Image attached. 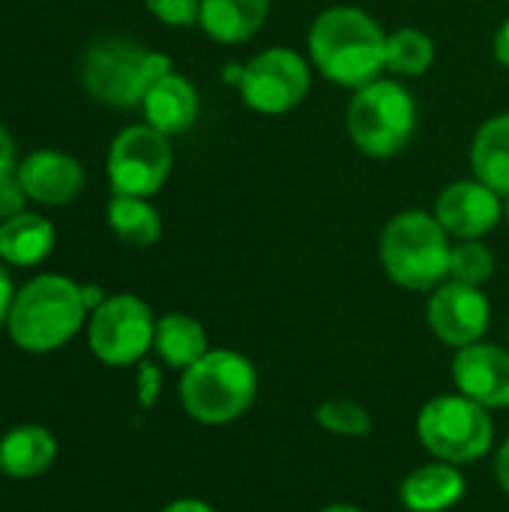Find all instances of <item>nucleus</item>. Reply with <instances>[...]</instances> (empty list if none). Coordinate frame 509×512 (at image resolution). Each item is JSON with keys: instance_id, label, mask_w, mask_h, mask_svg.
Here are the masks:
<instances>
[{"instance_id": "f257e3e1", "label": "nucleus", "mask_w": 509, "mask_h": 512, "mask_svg": "<svg viewBox=\"0 0 509 512\" xmlns=\"http://www.w3.org/2000/svg\"><path fill=\"white\" fill-rule=\"evenodd\" d=\"M309 54L327 81L360 90L387 69V33L369 12L333 6L309 27Z\"/></svg>"}, {"instance_id": "f03ea898", "label": "nucleus", "mask_w": 509, "mask_h": 512, "mask_svg": "<svg viewBox=\"0 0 509 512\" xmlns=\"http://www.w3.org/2000/svg\"><path fill=\"white\" fill-rule=\"evenodd\" d=\"M450 234L426 210H405L387 222L378 243L384 273L408 291H432L450 276Z\"/></svg>"}, {"instance_id": "7ed1b4c3", "label": "nucleus", "mask_w": 509, "mask_h": 512, "mask_svg": "<svg viewBox=\"0 0 509 512\" xmlns=\"http://www.w3.org/2000/svg\"><path fill=\"white\" fill-rule=\"evenodd\" d=\"M258 396V372L249 357L219 348L183 369L180 402L186 414L204 426H228L240 420Z\"/></svg>"}, {"instance_id": "20e7f679", "label": "nucleus", "mask_w": 509, "mask_h": 512, "mask_svg": "<svg viewBox=\"0 0 509 512\" xmlns=\"http://www.w3.org/2000/svg\"><path fill=\"white\" fill-rule=\"evenodd\" d=\"M81 288L66 276H39L27 282L9 312V336L18 348L45 354L66 345L84 324Z\"/></svg>"}, {"instance_id": "39448f33", "label": "nucleus", "mask_w": 509, "mask_h": 512, "mask_svg": "<svg viewBox=\"0 0 509 512\" xmlns=\"http://www.w3.org/2000/svg\"><path fill=\"white\" fill-rule=\"evenodd\" d=\"M168 72H174L168 54L147 51L129 39H99L84 51L81 60L84 87L93 99L111 108L141 105L147 90Z\"/></svg>"}, {"instance_id": "423d86ee", "label": "nucleus", "mask_w": 509, "mask_h": 512, "mask_svg": "<svg viewBox=\"0 0 509 512\" xmlns=\"http://www.w3.org/2000/svg\"><path fill=\"white\" fill-rule=\"evenodd\" d=\"M348 132L366 156L390 159L402 153L417 132V102L405 84L375 78L354 93L348 105Z\"/></svg>"}, {"instance_id": "0eeeda50", "label": "nucleus", "mask_w": 509, "mask_h": 512, "mask_svg": "<svg viewBox=\"0 0 509 512\" xmlns=\"http://www.w3.org/2000/svg\"><path fill=\"white\" fill-rule=\"evenodd\" d=\"M417 438L438 462L468 465L483 459L495 444L489 408L468 396H438L417 417Z\"/></svg>"}, {"instance_id": "6e6552de", "label": "nucleus", "mask_w": 509, "mask_h": 512, "mask_svg": "<svg viewBox=\"0 0 509 512\" xmlns=\"http://www.w3.org/2000/svg\"><path fill=\"white\" fill-rule=\"evenodd\" d=\"M171 144L168 135L147 126H126L108 153V180L114 195L150 198L162 189L171 174Z\"/></svg>"}, {"instance_id": "1a4fd4ad", "label": "nucleus", "mask_w": 509, "mask_h": 512, "mask_svg": "<svg viewBox=\"0 0 509 512\" xmlns=\"http://www.w3.org/2000/svg\"><path fill=\"white\" fill-rule=\"evenodd\" d=\"M156 336L153 312L132 294L105 297L90 318V348L108 366H132L150 348Z\"/></svg>"}, {"instance_id": "9d476101", "label": "nucleus", "mask_w": 509, "mask_h": 512, "mask_svg": "<svg viewBox=\"0 0 509 512\" xmlns=\"http://www.w3.org/2000/svg\"><path fill=\"white\" fill-rule=\"evenodd\" d=\"M312 84L309 63L291 48H267L240 69V96L258 114L297 108Z\"/></svg>"}, {"instance_id": "9b49d317", "label": "nucleus", "mask_w": 509, "mask_h": 512, "mask_svg": "<svg viewBox=\"0 0 509 512\" xmlns=\"http://www.w3.org/2000/svg\"><path fill=\"white\" fill-rule=\"evenodd\" d=\"M426 321L444 345L459 351L474 342H483L492 321V306L477 285L450 279L432 291L426 306Z\"/></svg>"}, {"instance_id": "f8f14e48", "label": "nucleus", "mask_w": 509, "mask_h": 512, "mask_svg": "<svg viewBox=\"0 0 509 512\" xmlns=\"http://www.w3.org/2000/svg\"><path fill=\"white\" fill-rule=\"evenodd\" d=\"M504 216L501 195L480 180L450 183L435 201V219L444 225L450 237L480 240L486 237Z\"/></svg>"}, {"instance_id": "ddd939ff", "label": "nucleus", "mask_w": 509, "mask_h": 512, "mask_svg": "<svg viewBox=\"0 0 509 512\" xmlns=\"http://www.w3.org/2000/svg\"><path fill=\"white\" fill-rule=\"evenodd\" d=\"M453 381L462 396L480 402L483 408H507L509 354L504 348L486 342L459 348L453 357Z\"/></svg>"}, {"instance_id": "4468645a", "label": "nucleus", "mask_w": 509, "mask_h": 512, "mask_svg": "<svg viewBox=\"0 0 509 512\" xmlns=\"http://www.w3.org/2000/svg\"><path fill=\"white\" fill-rule=\"evenodd\" d=\"M18 180L27 192L30 201L57 207V204H69L81 186H84V171L81 165L57 150H39L30 153L18 168Z\"/></svg>"}, {"instance_id": "2eb2a0df", "label": "nucleus", "mask_w": 509, "mask_h": 512, "mask_svg": "<svg viewBox=\"0 0 509 512\" xmlns=\"http://www.w3.org/2000/svg\"><path fill=\"white\" fill-rule=\"evenodd\" d=\"M399 498L411 512H447L465 498V477L459 465L432 462L402 480Z\"/></svg>"}, {"instance_id": "dca6fc26", "label": "nucleus", "mask_w": 509, "mask_h": 512, "mask_svg": "<svg viewBox=\"0 0 509 512\" xmlns=\"http://www.w3.org/2000/svg\"><path fill=\"white\" fill-rule=\"evenodd\" d=\"M144 114L153 129L162 135H180L186 132L198 117V93L189 78L168 72L162 75L144 96Z\"/></svg>"}, {"instance_id": "f3484780", "label": "nucleus", "mask_w": 509, "mask_h": 512, "mask_svg": "<svg viewBox=\"0 0 509 512\" xmlns=\"http://www.w3.org/2000/svg\"><path fill=\"white\" fill-rule=\"evenodd\" d=\"M270 15V0H201L198 24L216 42L237 45L252 39Z\"/></svg>"}, {"instance_id": "a211bd4d", "label": "nucleus", "mask_w": 509, "mask_h": 512, "mask_svg": "<svg viewBox=\"0 0 509 512\" xmlns=\"http://www.w3.org/2000/svg\"><path fill=\"white\" fill-rule=\"evenodd\" d=\"M471 168L480 183L509 195V111L486 120L471 144Z\"/></svg>"}, {"instance_id": "6ab92c4d", "label": "nucleus", "mask_w": 509, "mask_h": 512, "mask_svg": "<svg viewBox=\"0 0 509 512\" xmlns=\"http://www.w3.org/2000/svg\"><path fill=\"white\" fill-rule=\"evenodd\" d=\"M54 456H57V444H54L51 432L42 426L15 429L0 441V468H3V474L18 477V480L45 474L51 468Z\"/></svg>"}, {"instance_id": "aec40b11", "label": "nucleus", "mask_w": 509, "mask_h": 512, "mask_svg": "<svg viewBox=\"0 0 509 512\" xmlns=\"http://www.w3.org/2000/svg\"><path fill=\"white\" fill-rule=\"evenodd\" d=\"M54 249V225L36 213H18L0 222V258L15 267H33Z\"/></svg>"}, {"instance_id": "412c9836", "label": "nucleus", "mask_w": 509, "mask_h": 512, "mask_svg": "<svg viewBox=\"0 0 509 512\" xmlns=\"http://www.w3.org/2000/svg\"><path fill=\"white\" fill-rule=\"evenodd\" d=\"M153 348L171 369H189L210 351L204 327L195 318L180 315V312H171L156 321Z\"/></svg>"}, {"instance_id": "4be33fe9", "label": "nucleus", "mask_w": 509, "mask_h": 512, "mask_svg": "<svg viewBox=\"0 0 509 512\" xmlns=\"http://www.w3.org/2000/svg\"><path fill=\"white\" fill-rule=\"evenodd\" d=\"M108 225L129 246H153L162 237V219L147 198L114 195L108 201Z\"/></svg>"}, {"instance_id": "5701e85b", "label": "nucleus", "mask_w": 509, "mask_h": 512, "mask_svg": "<svg viewBox=\"0 0 509 512\" xmlns=\"http://www.w3.org/2000/svg\"><path fill=\"white\" fill-rule=\"evenodd\" d=\"M435 63V42L417 27H399L387 36V69L402 78H417Z\"/></svg>"}, {"instance_id": "b1692460", "label": "nucleus", "mask_w": 509, "mask_h": 512, "mask_svg": "<svg viewBox=\"0 0 509 512\" xmlns=\"http://www.w3.org/2000/svg\"><path fill=\"white\" fill-rule=\"evenodd\" d=\"M315 420L327 432L345 435V438H360V435H369V429H372L369 411L363 405L351 402V399H342V396L324 399L318 405V411H315Z\"/></svg>"}, {"instance_id": "393cba45", "label": "nucleus", "mask_w": 509, "mask_h": 512, "mask_svg": "<svg viewBox=\"0 0 509 512\" xmlns=\"http://www.w3.org/2000/svg\"><path fill=\"white\" fill-rule=\"evenodd\" d=\"M495 273V255L480 240H462L450 252V279L465 285H483Z\"/></svg>"}, {"instance_id": "a878e982", "label": "nucleus", "mask_w": 509, "mask_h": 512, "mask_svg": "<svg viewBox=\"0 0 509 512\" xmlns=\"http://www.w3.org/2000/svg\"><path fill=\"white\" fill-rule=\"evenodd\" d=\"M147 9L171 27H192L201 15V0H144Z\"/></svg>"}, {"instance_id": "bb28decb", "label": "nucleus", "mask_w": 509, "mask_h": 512, "mask_svg": "<svg viewBox=\"0 0 509 512\" xmlns=\"http://www.w3.org/2000/svg\"><path fill=\"white\" fill-rule=\"evenodd\" d=\"M24 201H27V192L18 180V171H9L0 177V222L24 213Z\"/></svg>"}, {"instance_id": "cd10ccee", "label": "nucleus", "mask_w": 509, "mask_h": 512, "mask_svg": "<svg viewBox=\"0 0 509 512\" xmlns=\"http://www.w3.org/2000/svg\"><path fill=\"white\" fill-rule=\"evenodd\" d=\"M138 384H141V405L144 408H150L153 402H156V393H159V384H162V378H159V372H156V366H141V375H138Z\"/></svg>"}, {"instance_id": "c85d7f7f", "label": "nucleus", "mask_w": 509, "mask_h": 512, "mask_svg": "<svg viewBox=\"0 0 509 512\" xmlns=\"http://www.w3.org/2000/svg\"><path fill=\"white\" fill-rule=\"evenodd\" d=\"M12 303H15V291H12V279L9 273L0 267V324L9 321V312H12Z\"/></svg>"}, {"instance_id": "c756f323", "label": "nucleus", "mask_w": 509, "mask_h": 512, "mask_svg": "<svg viewBox=\"0 0 509 512\" xmlns=\"http://www.w3.org/2000/svg\"><path fill=\"white\" fill-rule=\"evenodd\" d=\"M15 171V141L12 135L0 126V177Z\"/></svg>"}, {"instance_id": "7c9ffc66", "label": "nucleus", "mask_w": 509, "mask_h": 512, "mask_svg": "<svg viewBox=\"0 0 509 512\" xmlns=\"http://www.w3.org/2000/svg\"><path fill=\"white\" fill-rule=\"evenodd\" d=\"M495 477H498V486L509 495V438L501 444V450L495 456Z\"/></svg>"}, {"instance_id": "2f4dec72", "label": "nucleus", "mask_w": 509, "mask_h": 512, "mask_svg": "<svg viewBox=\"0 0 509 512\" xmlns=\"http://www.w3.org/2000/svg\"><path fill=\"white\" fill-rule=\"evenodd\" d=\"M495 57H498L501 66L509 69V18L498 27V33H495Z\"/></svg>"}, {"instance_id": "473e14b6", "label": "nucleus", "mask_w": 509, "mask_h": 512, "mask_svg": "<svg viewBox=\"0 0 509 512\" xmlns=\"http://www.w3.org/2000/svg\"><path fill=\"white\" fill-rule=\"evenodd\" d=\"M162 512H216L210 504H204V501H195V498H183V501H174V504H168Z\"/></svg>"}, {"instance_id": "72a5a7b5", "label": "nucleus", "mask_w": 509, "mask_h": 512, "mask_svg": "<svg viewBox=\"0 0 509 512\" xmlns=\"http://www.w3.org/2000/svg\"><path fill=\"white\" fill-rule=\"evenodd\" d=\"M81 297H84V306H87V309H99V306L105 303V297H102V291H99L96 285L81 288Z\"/></svg>"}, {"instance_id": "f704fd0d", "label": "nucleus", "mask_w": 509, "mask_h": 512, "mask_svg": "<svg viewBox=\"0 0 509 512\" xmlns=\"http://www.w3.org/2000/svg\"><path fill=\"white\" fill-rule=\"evenodd\" d=\"M321 512H363V510H357V507H351V504H333V507H324Z\"/></svg>"}, {"instance_id": "c9c22d12", "label": "nucleus", "mask_w": 509, "mask_h": 512, "mask_svg": "<svg viewBox=\"0 0 509 512\" xmlns=\"http://www.w3.org/2000/svg\"><path fill=\"white\" fill-rule=\"evenodd\" d=\"M507 222H509V195H507Z\"/></svg>"}]
</instances>
